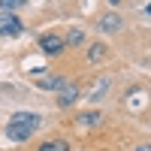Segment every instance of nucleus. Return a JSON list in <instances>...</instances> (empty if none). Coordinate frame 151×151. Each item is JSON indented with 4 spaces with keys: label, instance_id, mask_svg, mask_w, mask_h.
Instances as JSON below:
<instances>
[{
    "label": "nucleus",
    "instance_id": "f8f14e48",
    "mask_svg": "<svg viewBox=\"0 0 151 151\" xmlns=\"http://www.w3.org/2000/svg\"><path fill=\"white\" fill-rule=\"evenodd\" d=\"M136 151H151V148H148V145H142V148H136Z\"/></svg>",
    "mask_w": 151,
    "mask_h": 151
},
{
    "label": "nucleus",
    "instance_id": "9b49d317",
    "mask_svg": "<svg viewBox=\"0 0 151 151\" xmlns=\"http://www.w3.org/2000/svg\"><path fill=\"white\" fill-rule=\"evenodd\" d=\"M24 3H27V0H0V12H15Z\"/></svg>",
    "mask_w": 151,
    "mask_h": 151
},
{
    "label": "nucleus",
    "instance_id": "0eeeda50",
    "mask_svg": "<svg viewBox=\"0 0 151 151\" xmlns=\"http://www.w3.org/2000/svg\"><path fill=\"white\" fill-rule=\"evenodd\" d=\"M100 30H103V33H118L121 30V18L115 15V12L103 15V18H100Z\"/></svg>",
    "mask_w": 151,
    "mask_h": 151
},
{
    "label": "nucleus",
    "instance_id": "f257e3e1",
    "mask_svg": "<svg viewBox=\"0 0 151 151\" xmlns=\"http://www.w3.org/2000/svg\"><path fill=\"white\" fill-rule=\"evenodd\" d=\"M36 130H40V115H33V112H15L6 121V139L9 142H27Z\"/></svg>",
    "mask_w": 151,
    "mask_h": 151
},
{
    "label": "nucleus",
    "instance_id": "7ed1b4c3",
    "mask_svg": "<svg viewBox=\"0 0 151 151\" xmlns=\"http://www.w3.org/2000/svg\"><path fill=\"white\" fill-rule=\"evenodd\" d=\"M40 48H42L45 55L58 58L60 52H64V36H60V33H42L40 36Z\"/></svg>",
    "mask_w": 151,
    "mask_h": 151
},
{
    "label": "nucleus",
    "instance_id": "6e6552de",
    "mask_svg": "<svg viewBox=\"0 0 151 151\" xmlns=\"http://www.w3.org/2000/svg\"><path fill=\"white\" fill-rule=\"evenodd\" d=\"M64 82H67V79H60V76H45V79H40L36 85H40L42 91H58V88L64 85Z\"/></svg>",
    "mask_w": 151,
    "mask_h": 151
},
{
    "label": "nucleus",
    "instance_id": "ddd939ff",
    "mask_svg": "<svg viewBox=\"0 0 151 151\" xmlns=\"http://www.w3.org/2000/svg\"><path fill=\"white\" fill-rule=\"evenodd\" d=\"M109 3H112V6H118V3H121V0H109Z\"/></svg>",
    "mask_w": 151,
    "mask_h": 151
},
{
    "label": "nucleus",
    "instance_id": "1a4fd4ad",
    "mask_svg": "<svg viewBox=\"0 0 151 151\" xmlns=\"http://www.w3.org/2000/svg\"><path fill=\"white\" fill-rule=\"evenodd\" d=\"M82 42H85V30H79V27H73V30H70V36L64 40V45H73V48H79Z\"/></svg>",
    "mask_w": 151,
    "mask_h": 151
},
{
    "label": "nucleus",
    "instance_id": "39448f33",
    "mask_svg": "<svg viewBox=\"0 0 151 151\" xmlns=\"http://www.w3.org/2000/svg\"><path fill=\"white\" fill-rule=\"evenodd\" d=\"M103 121H106L103 112H82L76 118V127L79 130H97V127H103Z\"/></svg>",
    "mask_w": 151,
    "mask_h": 151
},
{
    "label": "nucleus",
    "instance_id": "20e7f679",
    "mask_svg": "<svg viewBox=\"0 0 151 151\" xmlns=\"http://www.w3.org/2000/svg\"><path fill=\"white\" fill-rule=\"evenodd\" d=\"M58 91H60V94H58V106H64V109H67V106H73L76 100H79L82 88L76 85V82H64V85L58 88Z\"/></svg>",
    "mask_w": 151,
    "mask_h": 151
},
{
    "label": "nucleus",
    "instance_id": "9d476101",
    "mask_svg": "<svg viewBox=\"0 0 151 151\" xmlns=\"http://www.w3.org/2000/svg\"><path fill=\"white\" fill-rule=\"evenodd\" d=\"M40 151H70V148H67V142H64V139H48V142H42V145H40Z\"/></svg>",
    "mask_w": 151,
    "mask_h": 151
},
{
    "label": "nucleus",
    "instance_id": "423d86ee",
    "mask_svg": "<svg viewBox=\"0 0 151 151\" xmlns=\"http://www.w3.org/2000/svg\"><path fill=\"white\" fill-rule=\"evenodd\" d=\"M106 58H109V48H106V42H94L91 48H88V64H103Z\"/></svg>",
    "mask_w": 151,
    "mask_h": 151
},
{
    "label": "nucleus",
    "instance_id": "f03ea898",
    "mask_svg": "<svg viewBox=\"0 0 151 151\" xmlns=\"http://www.w3.org/2000/svg\"><path fill=\"white\" fill-rule=\"evenodd\" d=\"M21 30H24V24L15 12H0V33L3 36H18Z\"/></svg>",
    "mask_w": 151,
    "mask_h": 151
}]
</instances>
